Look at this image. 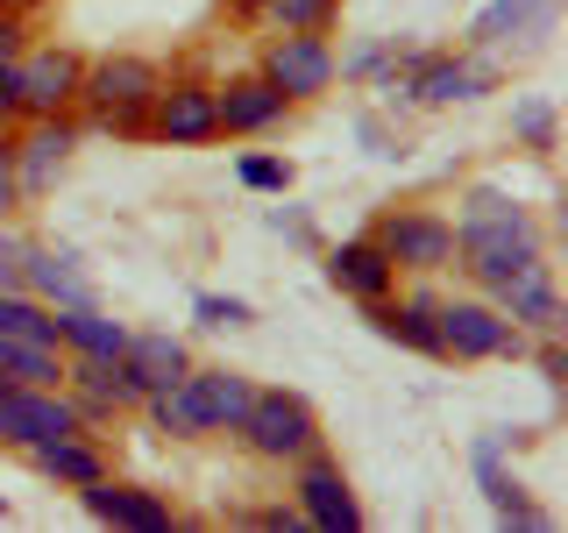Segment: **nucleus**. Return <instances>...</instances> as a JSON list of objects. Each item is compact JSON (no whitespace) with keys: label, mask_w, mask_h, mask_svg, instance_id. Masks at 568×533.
<instances>
[{"label":"nucleus","mask_w":568,"mask_h":533,"mask_svg":"<svg viewBox=\"0 0 568 533\" xmlns=\"http://www.w3.org/2000/svg\"><path fill=\"white\" fill-rule=\"evenodd\" d=\"M532 257H547L540 213L519 207L497 185H469V200L455 213V271H469L476 292H497L511 271H526Z\"/></svg>","instance_id":"nucleus-1"},{"label":"nucleus","mask_w":568,"mask_h":533,"mask_svg":"<svg viewBox=\"0 0 568 533\" xmlns=\"http://www.w3.org/2000/svg\"><path fill=\"white\" fill-rule=\"evenodd\" d=\"M164 86V64L135 58V50H114V58H85L79 79V114L93 129L121 135V142H150V100Z\"/></svg>","instance_id":"nucleus-2"},{"label":"nucleus","mask_w":568,"mask_h":533,"mask_svg":"<svg viewBox=\"0 0 568 533\" xmlns=\"http://www.w3.org/2000/svg\"><path fill=\"white\" fill-rule=\"evenodd\" d=\"M377 93L405 100V107H462V100H484L497 93V58L484 50H398V64H390V79Z\"/></svg>","instance_id":"nucleus-3"},{"label":"nucleus","mask_w":568,"mask_h":533,"mask_svg":"<svg viewBox=\"0 0 568 533\" xmlns=\"http://www.w3.org/2000/svg\"><path fill=\"white\" fill-rule=\"evenodd\" d=\"M235 441L256 462H298L313 449H327V426H320L306 391H284V384H256L248 391V413L235 426Z\"/></svg>","instance_id":"nucleus-4"},{"label":"nucleus","mask_w":568,"mask_h":533,"mask_svg":"<svg viewBox=\"0 0 568 533\" xmlns=\"http://www.w3.org/2000/svg\"><path fill=\"white\" fill-rule=\"evenodd\" d=\"M440 355H455V363H519L532 334L511 328L505 313H497V299L469 292V299H440Z\"/></svg>","instance_id":"nucleus-5"},{"label":"nucleus","mask_w":568,"mask_h":533,"mask_svg":"<svg viewBox=\"0 0 568 533\" xmlns=\"http://www.w3.org/2000/svg\"><path fill=\"white\" fill-rule=\"evenodd\" d=\"M369 235L398 263V278H440L455 271V221L440 207H384Z\"/></svg>","instance_id":"nucleus-6"},{"label":"nucleus","mask_w":568,"mask_h":533,"mask_svg":"<svg viewBox=\"0 0 568 533\" xmlns=\"http://www.w3.org/2000/svg\"><path fill=\"white\" fill-rule=\"evenodd\" d=\"M58 434H85L64 384H0V449H43Z\"/></svg>","instance_id":"nucleus-7"},{"label":"nucleus","mask_w":568,"mask_h":533,"mask_svg":"<svg viewBox=\"0 0 568 533\" xmlns=\"http://www.w3.org/2000/svg\"><path fill=\"white\" fill-rule=\"evenodd\" d=\"M334 58L342 50L327 43V36H313V29H271V43H263V79L277 86L292 107H306L320 93H334Z\"/></svg>","instance_id":"nucleus-8"},{"label":"nucleus","mask_w":568,"mask_h":533,"mask_svg":"<svg viewBox=\"0 0 568 533\" xmlns=\"http://www.w3.org/2000/svg\"><path fill=\"white\" fill-rule=\"evenodd\" d=\"M555 22H561V0H490V8L469 14L462 50H484V58H497V50H519V58H532V50H547Z\"/></svg>","instance_id":"nucleus-9"},{"label":"nucleus","mask_w":568,"mask_h":533,"mask_svg":"<svg viewBox=\"0 0 568 533\" xmlns=\"http://www.w3.org/2000/svg\"><path fill=\"white\" fill-rule=\"evenodd\" d=\"M150 142H171V150H192V142H221V107H213V79H200V71H178V79L156 86V100H150Z\"/></svg>","instance_id":"nucleus-10"},{"label":"nucleus","mask_w":568,"mask_h":533,"mask_svg":"<svg viewBox=\"0 0 568 533\" xmlns=\"http://www.w3.org/2000/svg\"><path fill=\"white\" fill-rule=\"evenodd\" d=\"M79 79H85V58L64 43H29L14 58V86H22V121H43V114H79Z\"/></svg>","instance_id":"nucleus-11"},{"label":"nucleus","mask_w":568,"mask_h":533,"mask_svg":"<svg viewBox=\"0 0 568 533\" xmlns=\"http://www.w3.org/2000/svg\"><path fill=\"white\" fill-rule=\"evenodd\" d=\"M64 391H71V405H79L85 434L129 420L142 405V391L129 384V370H121V355H64Z\"/></svg>","instance_id":"nucleus-12"},{"label":"nucleus","mask_w":568,"mask_h":533,"mask_svg":"<svg viewBox=\"0 0 568 533\" xmlns=\"http://www.w3.org/2000/svg\"><path fill=\"white\" fill-rule=\"evenodd\" d=\"M292 470H298V476H292V505L306 512V526H313V533H363V505H355L342 462H334L327 449L298 455Z\"/></svg>","instance_id":"nucleus-13"},{"label":"nucleus","mask_w":568,"mask_h":533,"mask_svg":"<svg viewBox=\"0 0 568 533\" xmlns=\"http://www.w3.org/2000/svg\"><path fill=\"white\" fill-rule=\"evenodd\" d=\"M71 142H79V121H71V114H43V121H22V129H14V178H22V207L50 200L58 171L71 164Z\"/></svg>","instance_id":"nucleus-14"},{"label":"nucleus","mask_w":568,"mask_h":533,"mask_svg":"<svg viewBox=\"0 0 568 533\" xmlns=\"http://www.w3.org/2000/svg\"><path fill=\"white\" fill-rule=\"evenodd\" d=\"M497 313L526 334H561V278H555V257H532L526 271H511L497 284Z\"/></svg>","instance_id":"nucleus-15"},{"label":"nucleus","mask_w":568,"mask_h":533,"mask_svg":"<svg viewBox=\"0 0 568 533\" xmlns=\"http://www.w3.org/2000/svg\"><path fill=\"white\" fill-rule=\"evenodd\" d=\"M178 391H185L192 420H200V434H235L242 413H248V391H256V378H242V370L227 363H192L185 378H178Z\"/></svg>","instance_id":"nucleus-16"},{"label":"nucleus","mask_w":568,"mask_h":533,"mask_svg":"<svg viewBox=\"0 0 568 533\" xmlns=\"http://www.w3.org/2000/svg\"><path fill=\"white\" fill-rule=\"evenodd\" d=\"M469 470H476V484H484L490 512H497L505 526H519V533H547V526H555V512H547V505H532V491H526L519 476L505 470V449H497V434H476Z\"/></svg>","instance_id":"nucleus-17"},{"label":"nucleus","mask_w":568,"mask_h":533,"mask_svg":"<svg viewBox=\"0 0 568 533\" xmlns=\"http://www.w3.org/2000/svg\"><path fill=\"white\" fill-rule=\"evenodd\" d=\"M327 284L342 299H355V306H369V299H390L398 292V263L384 257L377 235H348L327 249Z\"/></svg>","instance_id":"nucleus-18"},{"label":"nucleus","mask_w":568,"mask_h":533,"mask_svg":"<svg viewBox=\"0 0 568 533\" xmlns=\"http://www.w3.org/2000/svg\"><path fill=\"white\" fill-rule=\"evenodd\" d=\"M85 512L106 526H121V533H171L178 526V512H171V497H156V491H142V484H121L114 470L100 476V484H85Z\"/></svg>","instance_id":"nucleus-19"},{"label":"nucleus","mask_w":568,"mask_h":533,"mask_svg":"<svg viewBox=\"0 0 568 533\" xmlns=\"http://www.w3.org/2000/svg\"><path fill=\"white\" fill-rule=\"evenodd\" d=\"M213 107H221V135H271L284 114H292V100L277 93L263 71H235V79L213 86Z\"/></svg>","instance_id":"nucleus-20"},{"label":"nucleus","mask_w":568,"mask_h":533,"mask_svg":"<svg viewBox=\"0 0 568 533\" xmlns=\"http://www.w3.org/2000/svg\"><path fill=\"white\" fill-rule=\"evenodd\" d=\"M363 320L384 334V342H405V349H419V355H440V292H390V299H369Z\"/></svg>","instance_id":"nucleus-21"},{"label":"nucleus","mask_w":568,"mask_h":533,"mask_svg":"<svg viewBox=\"0 0 568 533\" xmlns=\"http://www.w3.org/2000/svg\"><path fill=\"white\" fill-rule=\"evenodd\" d=\"M121 370H129V384L142 391V399H150V391H171V384L192 370V349L178 342V334H164V328H129Z\"/></svg>","instance_id":"nucleus-22"},{"label":"nucleus","mask_w":568,"mask_h":533,"mask_svg":"<svg viewBox=\"0 0 568 533\" xmlns=\"http://www.w3.org/2000/svg\"><path fill=\"white\" fill-rule=\"evenodd\" d=\"M22 292H36L43 306H100L93 299V278L79 271V249H50V242H29V278Z\"/></svg>","instance_id":"nucleus-23"},{"label":"nucleus","mask_w":568,"mask_h":533,"mask_svg":"<svg viewBox=\"0 0 568 533\" xmlns=\"http://www.w3.org/2000/svg\"><path fill=\"white\" fill-rule=\"evenodd\" d=\"M29 462L50 476V484H64V491H85V484L106 476L100 434H58V441H43V449H29Z\"/></svg>","instance_id":"nucleus-24"},{"label":"nucleus","mask_w":568,"mask_h":533,"mask_svg":"<svg viewBox=\"0 0 568 533\" xmlns=\"http://www.w3.org/2000/svg\"><path fill=\"white\" fill-rule=\"evenodd\" d=\"M58 349L64 355H121L129 349V328L100 306H64L58 313Z\"/></svg>","instance_id":"nucleus-25"},{"label":"nucleus","mask_w":568,"mask_h":533,"mask_svg":"<svg viewBox=\"0 0 568 533\" xmlns=\"http://www.w3.org/2000/svg\"><path fill=\"white\" fill-rule=\"evenodd\" d=\"M242 22H271V29H313L327 36L342 22V0H235Z\"/></svg>","instance_id":"nucleus-26"},{"label":"nucleus","mask_w":568,"mask_h":533,"mask_svg":"<svg viewBox=\"0 0 568 533\" xmlns=\"http://www.w3.org/2000/svg\"><path fill=\"white\" fill-rule=\"evenodd\" d=\"M0 384H64V349L0 334Z\"/></svg>","instance_id":"nucleus-27"},{"label":"nucleus","mask_w":568,"mask_h":533,"mask_svg":"<svg viewBox=\"0 0 568 533\" xmlns=\"http://www.w3.org/2000/svg\"><path fill=\"white\" fill-rule=\"evenodd\" d=\"M511 142H519L526 157H555L561 150V107L547 100V93H526V100H511Z\"/></svg>","instance_id":"nucleus-28"},{"label":"nucleus","mask_w":568,"mask_h":533,"mask_svg":"<svg viewBox=\"0 0 568 533\" xmlns=\"http://www.w3.org/2000/svg\"><path fill=\"white\" fill-rule=\"evenodd\" d=\"M0 334H14V342H58V306H43L36 292H0Z\"/></svg>","instance_id":"nucleus-29"},{"label":"nucleus","mask_w":568,"mask_h":533,"mask_svg":"<svg viewBox=\"0 0 568 533\" xmlns=\"http://www.w3.org/2000/svg\"><path fill=\"white\" fill-rule=\"evenodd\" d=\"M142 405H150V426H156V434H164V441H206L200 434V420H192V405H185V391H150V399H142Z\"/></svg>","instance_id":"nucleus-30"},{"label":"nucleus","mask_w":568,"mask_h":533,"mask_svg":"<svg viewBox=\"0 0 568 533\" xmlns=\"http://www.w3.org/2000/svg\"><path fill=\"white\" fill-rule=\"evenodd\" d=\"M390 64H398V36H377V43H363V50H348V58H334V79H369V86H384Z\"/></svg>","instance_id":"nucleus-31"},{"label":"nucleus","mask_w":568,"mask_h":533,"mask_svg":"<svg viewBox=\"0 0 568 533\" xmlns=\"http://www.w3.org/2000/svg\"><path fill=\"white\" fill-rule=\"evenodd\" d=\"M192 320H200V328H248V320H256V306H248V299H235V292H200L192 299Z\"/></svg>","instance_id":"nucleus-32"},{"label":"nucleus","mask_w":568,"mask_h":533,"mask_svg":"<svg viewBox=\"0 0 568 533\" xmlns=\"http://www.w3.org/2000/svg\"><path fill=\"white\" fill-rule=\"evenodd\" d=\"M235 178H242V185L248 192H292V157H263V150H248L242 157V164H235Z\"/></svg>","instance_id":"nucleus-33"},{"label":"nucleus","mask_w":568,"mask_h":533,"mask_svg":"<svg viewBox=\"0 0 568 533\" xmlns=\"http://www.w3.org/2000/svg\"><path fill=\"white\" fill-rule=\"evenodd\" d=\"M22 278H29V235L0 221V292H22Z\"/></svg>","instance_id":"nucleus-34"},{"label":"nucleus","mask_w":568,"mask_h":533,"mask_svg":"<svg viewBox=\"0 0 568 533\" xmlns=\"http://www.w3.org/2000/svg\"><path fill=\"white\" fill-rule=\"evenodd\" d=\"M22 213V178H14V129H0V221Z\"/></svg>","instance_id":"nucleus-35"},{"label":"nucleus","mask_w":568,"mask_h":533,"mask_svg":"<svg viewBox=\"0 0 568 533\" xmlns=\"http://www.w3.org/2000/svg\"><path fill=\"white\" fill-rule=\"evenodd\" d=\"M355 135H363V142H369V157H384V164H390V157H405V135H398V129H384L377 114H355Z\"/></svg>","instance_id":"nucleus-36"},{"label":"nucleus","mask_w":568,"mask_h":533,"mask_svg":"<svg viewBox=\"0 0 568 533\" xmlns=\"http://www.w3.org/2000/svg\"><path fill=\"white\" fill-rule=\"evenodd\" d=\"M29 50V14L22 8H0V64H14Z\"/></svg>","instance_id":"nucleus-37"},{"label":"nucleus","mask_w":568,"mask_h":533,"mask_svg":"<svg viewBox=\"0 0 568 533\" xmlns=\"http://www.w3.org/2000/svg\"><path fill=\"white\" fill-rule=\"evenodd\" d=\"M271 228L284 242H298V249H320V228L306 221V213H292V207H271Z\"/></svg>","instance_id":"nucleus-38"},{"label":"nucleus","mask_w":568,"mask_h":533,"mask_svg":"<svg viewBox=\"0 0 568 533\" xmlns=\"http://www.w3.org/2000/svg\"><path fill=\"white\" fill-rule=\"evenodd\" d=\"M526 349H532V342H526ZM532 363H540V378H547V384H561V378H568V349H561V334H540Z\"/></svg>","instance_id":"nucleus-39"},{"label":"nucleus","mask_w":568,"mask_h":533,"mask_svg":"<svg viewBox=\"0 0 568 533\" xmlns=\"http://www.w3.org/2000/svg\"><path fill=\"white\" fill-rule=\"evenodd\" d=\"M248 526H263V533H298V526H306V512H298V505H256V512H248Z\"/></svg>","instance_id":"nucleus-40"},{"label":"nucleus","mask_w":568,"mask_h":533,"mask_svg":"<svg viewBox=\"0 0 568 533\" xmlns=\"http://www.w3.org/2000/svg\"><path fill=\"white\" fill-rule=\"evenodd\" d=\"M0 129H22V86H14V64H0Z\"/></svg>","instance_id":"nucleus-41"},{"label":"nucleus","mask_w":568,"mask_h":533,"mask_svg":"<svg viewBox=\"0 0 568 533\" xmlns=\"http://www.w3.org/2000/svg\"><path fill=\"white\" fill-rule=\"evenodd\" d=\"M0 520H8V497H0Z\"/></svg>","instance_id":"nucleus-42"},{"label":"nucleus","mask_w":568,"mask_h":533,"mask_svg":"<svg viewBox=\"0 0 568 533\" xmlns=\"http://www.w3.org/2000/svg\"><path fill=\"white\" fill-rule=\"evenodd\" d=\"M0 8H22V0H0Z\"/></svg>","instance_id":"nucleus-43"},{"label":"nucleus","mask_w":568,"mask_h":533,"mask_svg":"<svg viewBox=\"0 0 568 533\" xmlns=\"http://www.w3.org/2000/svg\"><path fill=\"white\" fill-rule=\"evenodd\" d=\"M22 8H43V0H22Z\"/></svg>","instance_id":"nucleus-44"}]
</instances>
